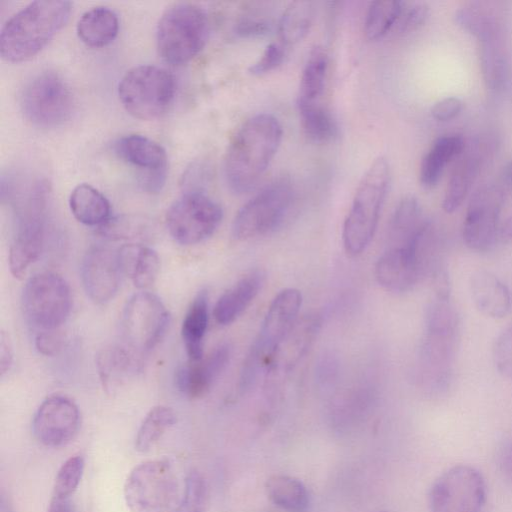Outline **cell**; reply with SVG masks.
<instances>
[{
    "instance_id": "9",
    "label": "cell",
    "mask_w": 512,
    "mask_h": 512,
    "mask_svg": "<svg viewBox=\"0 0 512 512\" xmlns=\"http://www.w3.org/2000/svg\"><path fill=\"white\" fill-rule=\"evenodd\" d=\"M47 187L37 183L15 203V228L9 249V269L21 279L41 254L45 234Z\"/></svg>"
},
{
    "instance_id": "52",
    "label": "cell",
    "mask_w": 512,
    "mask_h": 512,
    "mask_svg": "<svg viewBox=\"0 0 512 512\" xmlns=\"http://www.w3.org/2000/svg\"><path fill=\"white\" fill-rule=\"evenodd\" d=\"M502 182L512 189V160L509 161L502 169L501 172Z\"/></svg>"
},
{
    "instance_id": "29",
    "label": "cell",
    "mask_w": 512,
    "mask_h": 512,
    "mask_svg": "<svg viewBox=\"0 0 512 512\" xmlns=\"http://www.w3.org/2000/svg\"><path fill=\"white\" fill-rule=\"evenodd\" d=\"M122 273L138 289L150 287L160 271V259L155 250L141 244H125L118 249Z\"/></svg>"
},
{
    "instance_id": "10",
    "label": "cell",
    "mask_w": 512,
    "mask_h": 512,
    "mask_svg": "<svg viewBox=\"0 0 512 512\" xmlns=\"http://www.w3.org/2000/svg\"><path fill=\"white\" fill-rule=\"evenodd\" d=\"M436 244L437 235L431 223L416 247L386 249L375 264L377 282L393 293L410 291L441 261Z\"/></svg>"
},
{
    "instance_id": "49",
    "label": "cell",
    "mask_w": 512,
    "mask_h": 512,
    "mask_svg": "<svg viewBox=\"0 0 512 512\" xmlns=\"http://www.w3.org/2000/svg\"><path fill=\"white\" fill-rule=\"evenodd\" d=\"M0 349V369L1 376H3L10 369L13 360L11 343L4 331L0 336Z\"/></svg>"
},
{
    "instance_id": "21",
    "label": "cell",
    "mask_w": 512,
    "mask_h": 512,
    "mask_svg": "<svg viewBox=\"0 0 512 512\" xmlns=\"http://www.w3.org/2000/svg\"><path fill=\"white\" fill-rule=\"evenodd\" d=\"M118 250L103 245L90 247L83 256L81 281L88 297L97 304L114 298L121 279Z\"/></svg>"
},
{
    "instance_id": "45",
    "label": "cell",
    "mask_w": 512,
    "mask_h": 512,
    "mask_svg": "<svg viewBox=\"0 0 512 512\" xmlns=\"http://www.w3.org/2000/svg\"><path fill=\"white\" fill-rule=\"evenodd\" d=\"M270 30V21L262 17L245 15L235 25V33L243 38L261 37L269 33Z\"/></svg>"
},
{
    "instance_id": "12",
    "label": "cell",
    "mask_w": 512,
    "mask_h": 512,
    "mask_svg": "<svg viewBox=\"0 0 512 512\" xmlns=\"http://www.w3.org/2000/svg\"><path fill=\"white\" fill-rule=\"evenodd\" d=\"M177 496V477L166 460L140 463L124 484V499L131 512H169Z\"/></svg>"
},
{
    "instance_id": "11",
    "label": "cell",
    "mask_w": 512,
    "mask_h": 512,
    "mask_svg": "<svg viewBox=\"0 0 512 512\" xmlns=\"http://www.w3.org/2000/svg\"><path fill=\"white\" fill-rule=\"evenodd\" d=\"M293 199L289 178L273 180L239 209L232 223L233 237L249 240L274 231L289 213Z\"/></svg>"
},
{
    "instance_id": "20",
    "label": "cell",
    "mask_w": 512,
    "mask_h": 512,
    "mask_svg": "<svg viewBox=\"0 0 512 512\" xmlns=\"http://www.w3.org/2000/svg\"><path fill=\"white\" fill-rule=\"evenodd\" d=\"M114 151L139 170V181L145 191H161L167 177V154L159 143L144 135L128 134L117 139Z\"/></svg>"
},
{
    "instance_id": "7",
    "label": "cell",
    "mask_w": 512,
    "mask_h": 512,
    "mask_svg": "<svg viewBox=\"0 0 512 512\" xmlns=\"http://www.w3.org/2000/svg\"><path fill=\"white\" fill-rule=\"evenodd\" d=\"M208 32V17L200 6L174 3L164 10L157 24L158 53L171 65L187 63L204 47Z\"/></svg>"
},
{
    "instance_id": "28",
    "label": "cell",
    "mask_w": 512,
    "mask_h": 512,
    "mask_svg": "<svg viewBox=\"0 0 512 512\" xmlns=\"http://www.w3.org/2000/svg\"><path fill=\"white\" fill-rule=\"evenodd\" d=\"M465 147V140L460 134L438 137L421 160L419 169L421 185L426 189L434 188L441 180L446 166L453 159L459 158Z\"/></svg>"
},
{
    "instance_id": "41",
    "label": "cell",
    "mask_w": 512,
    "mask_h": 512,
    "mask_svg": "<svg viewBox=\"0 0 512 512\" xmlns=\"http://www.w3.org/2000/svg\"><path fill=\"white\" fill-rule=\"evenodd\" d=\"M207 501V485L198 471H191L186 478L184 493L172 512H204Z\"/></svg>"
},
{
    "instance_id": "27",
    "label": "cell",
    "mask_w": 512,
    "mask_h": 512,
    "mask_svg": "<svg viewBox=\"0 0 512 512\" xmlns=\"http://www.w3.org/2000/svg\"><path fill=\"white\" fill-rule=\"evenodd\" d=\"M265 281V273L256 269L250 271L226 290L217 300L213 316L220 325L234 322L251 304Z\"/></svg>"
},
{
    "instance_id": "15",
    "label": "cell",
    "mask_w": 512,
    "mask_h": 512,
    "mask_svg": "<svg viewBox=\"0 0 512 512\" xmlns=\"http://www.w3.org/2000/svg\"><path fill=\"white\" fill-rule=\"evenodd\" d=\"M20 106L32 123L52 127L67 121L74 109L68 83L55 71H42L29 80L20 96Z\"/></svg>"
},
{
    "instance_id": "19",
    "label": "cell",
    "mask_w": 512,
    "mask_h": 512,
    "mask_svg": "<svg viewBox=\"0 0 512 512\" xmlns=\"http://www.w3.org/2000/svg\"><path fill=\"white\" fill-rule=\"evenodd\" d=\"M80 411L68 396L53 394L37 408L32 431L36 439L48 447H61L74 439L80 427Z\"/></svg>"
},
{
    "instance_id": "43",
    "label": "cell",
    "mask_w": 512,
    "mask_h": 512,
    "mask_svg": "<svg viewBox=\"0 0 512 512\" xmlns=\"http://www.w3.org/2000/svg\"><path fill=\"white\" fill-rule=\"evenodd\" d=\"M493 361L497 371L512 380V324L496 338L493 346Z\"/></svg>"
},
{
    "instance_id": "31",
    "label": "cell",
    "mask_w": 512,
    "mask_h": 512,
    "mask_svg": "<svg viewBox=\"0 0 512 512\" xmlns=\"http://www.w3.org/2000/svg\"><path fill=\"white\" fill-rule=\"evenodd\" d=\"M118 30V16L106 6H96L85 11L76 25L78 37L90 47L108 45L115 39Z\"/></svg>"
},
{
    "instance_id": "8",
    "label": "cell",
    "mask_w": 512,
    "mask_h": 512,
    "mask_svg": "<svg viewBox=\"0 0 512 512\" xmlns=\"http://www.w3.org/2000/svg\"><path fill=\"white\" fill-rule=\"evenodd\" d=\"M176 91L174 76L156 65H138L125 72L118 84V96L125 110L135 118L152 120L164 115Z\"/></svg>"
},
{
    "instance_id": "38",
    "label": "cell",
    "mask_w": 512,
    "mask_h": 512,
    "mask_svg": "<svg viewBox=\"0 0 512 512\" xmlns=\"http://www.w3.org/2000/svg\"><path fill=\"white\" fill-rule=\"evenodd\" d=\"M176 421V414L170 407L163 405L153 407L146 414L137 431L135 449L139 452L150 451Z\"/></svg>"
},
{
    "instance_id": "17",
    "label": "cell",
    "mask_w": 512,
    "mask_h": 512,
    "mask_svg": "<svg viewBox=\"0 0 512 512\" xmlns=\"http://www.w3.org/2000/svg\"><path fill=\"white\" fill-rule=\"evenodd\" d=\"M487 499L483 475L475 467L455 465L433 482L428 494L430 512H483Z\"/></svg>"
},
{
    "instance_id": "24",
    "label": "cell",
    "mask_w": 512,
    "mask_h": 512,
    "mask_svg": "<svg viewBox=\"0 0 512 512\" xmlns=\"http://www.w3.org/2000/svg\"><path fill=\"white\" fill-rule=\"evenodd\" d=\"M431 221L414 196H406L395 207L387 226L386 249L416 247Z\"/></svg>"
},
{
    "instance_id": "51",
    "label": "cell",
    "mask_w": 512,
    "mask_h": 512,
    "mask_svg": "<svg viewBox=\"0 0 512 512\" xmlns=\"http://www.w3.org/2000/svg\"><path fill=\"white\" fill-rule=\"evenodd\" d=\"M47 512H74V509L70 498L52 496Z\"/></svg>"
},
{
    "instance_id": "53",
    "label": "cell",
    "mask_w": 512,
    "mask_h": 512,
    "mask_svg": "<svg viewBox=\"0 0 512 512\" xmlns=\"http://www.w3.org/2000/svg\"><path fill=\"white\" fill-rule=\"evenodd\" d=\"M378 512H386V511H378Z\"/></svg>"
},
{
    "instance_id": "26",
    "label": "cell",
    "mask_w": 512,
    "mask_h": 512,
    "mask_svg": "<svg viewBox=\"0 0 512 512\" xmlns=\"http://www.w3.org/2000/svg\"><path fill=\"white\" fill-rule=\"evenodd\" d=\"M96 367L103 389L112 394L139 369V357L124 344H111L97 353Z\"/></svg>"
},
{
    "instance_id": "39",
    "label": "cell",
    "mask_w": 512,
    "mask_h": 512,
    "mask_svg": "<svg viewBox=\"0 0 512 512\" xmlns=\"http://www.w3.org/2000/svg\"><path fill=\"white\" fill-rule=\"evenodd\" d=\"M402 1H375L370 3L364 22V33L368 40L377 41L394 29Z\"/></svg>"
},
{
    "instance_id": "23",
    "label": "cell",
    "mask_w": 512,
    "mask_h": 512,
    "mask_svg": "<svg viewBox=\"0 0 512 512\" xmlns=\"http://www.w3.org/2000/svg\"><path fill=\"white\" fill-rule=\"evenodd\" d=\"M230 357L231 347L223 343L214 348L206 357L178 366L174 376L176 388L191 399L203 397L225 370Z\"/></svg>"
},
{
    "instance_id": "50",
    "label": "cell",
    "mask_w": 512,
    "mask_h": 512,
    "mask_svg": "<svg viewBox=\"0 0 512 512\" xmlns=\"http://www.w3.org/2000/svg\"><path fill=\"white\" fill-rule=\"evenodd\" d=\"M512 241V217L501 221L497 232V243L507 244Z\"/></svg>"
},
{
    "instance_id": "5",
    "label": "cell",
    "mask_w": 512,
    "mask_h": 512,
    "mask_svg": "<svg viewBox=\"0 0 512 512\" xmlns=\"http://www.w3.org/2000/svg\"><path fill=\"white\" fill-rule=\"evenodd\" d=\"M391 179L389 162L379 156L363 174L355 191L342 230L343 246L357 256L369 246L388 194Z\"/></svg>"
},
{
    "instance_id": "6",
    "label": "cell",
    "mask_w": 512,
    "mask_h": 512,
    "mask_svg": "<svg viewBox=\"0 0 512 512\" xmlns=\"http://www.w3.org/2000/svg\"><path fill=\"white\" fill-rule=\"evenodd\" d=\"M301 304V293L295 288L284 289L274 297L243 363L241 390H249L262 372H269L280 346L298 321Z\"/></svg>"
},
{
    "instance_id": "47",
    "label": "cell",
    "mask_w": 512,
    "mask_h": 512,
    "mask_svg": "<svg viewBox=\"0 0 512 512\" xmlns=\"http://www.w3.org/2000/svg\"><path fill=\"white\" fill-rule=\"evenodd\" d=\"M464 103L458 97H445L438 100L431 108V115L436 121L447 122L456 118L463 110Z\"/></svg>"
},
{
    "instance_id": "36",
    "label": "cell",
    "mask_w": 512,
    "mask_h": 512,
    "mask_svg": "<svg viewBox=\"0 0 512 512\" xmlns=\"http://www.w3.org/2000/svg\"><path fill=\"white\" fill-rule=\"evenodd\" d=\"M301 125L305 135L316 143L332 141L338 133L336 120L330 111L318 102L297 100Z\"/></svg>"
},
{
    "instance_id": "42",
    "label": "cell",
    "mask_w": 512,
    "mask_h": 512,
    "mask_svg": "<svg viewBox=\"0 0 512 512\" xmlns=\"http://www.w3.org/2000/svg\"><path fill=\"white\" fill-rule=\"evenodd\" d=\"M429 7L423 2H402L394 29L408 34L419 29L427 20Z\"/></svg>"
},
{
    "instance_id": "40",
    "label": "cell",
    "mask_w": 512,
    "mask_h": 512,
    "mask_svg": "<svg viewBox=\"0 0 512 512\" xmlns=\"http://www.w3.org/2000/svg\"><path fill=\"white\" fill-rule=\"evenodd\" d=\"M84 467L85 462L81 455L69 457L57 472L52 496L70 498L82 479Z\"/></svg>"
},
{
    "instance_id": "13",
    "label": "cell",
    "mask_w": 512,
    "mask_h": 512,
    "mask_svg": "<svg viewBox=\"0 0 512 512\" xmlns=\"http://www.w3.org/2000/svg\"><path fill=\"white\" fill-rule=\"evenodd\" d=\"M21 304L26 320L41 331L56 330L69 317L72 295L68 283L53 272H41L27 280Z\"/></svg>"
},
{
    "instance_id": "18",
    "label": "cell",
    "mask_w": 512,
    "mask_h": 512,
    "mask_svg": "<svg viewBox=\"0 0 512 512\" xmlns=\"http://www.w3.org/2000/svg\"><path fill=\"white\" fill-rule=\"evenodd\" d=\"M504 192L496 184L479 186L472 194L463 221L465 245L475 252H487L497 244Z\"/></svg>"
},
{
    "instance_id": "3",
    "label": "cell",
    "mask_w": 512,
    "mask_h": 512,
    "mask_svg": "<svg viewBox=\"0 0 512 512\" xmlns=\"http://www.w3.org/2000/svg\"><path fill=\"white\" fill-rule=\"evenodd\" d=\"M71 10L66 0H37L23 7L1 29L2 58L21 62L35 56L66 24Z\"/></svg>"
},
{
    "instance_id": "33",
    "label": "cell",
    "mask_w": 512,
    "mask_h": 512,
    "mask_svg": "<svg viewBox=\"0 0 512 512\" xmlns=\"http://www.w3.org/2000/svg\"><path fill=\"white\" fill-rule=\"evenodd\" d=\"M73 216L87 226H103L110 218L111 206L108 199L87 183L74 187L69 197Z\"/></svg>"
},
{
    "instance_id": "4",
    "label": "cell",
    "mask_w": 512,
    "mask_h": 512,
    "mask_svg": "<svg viewBox=\"0 0 512 512\" xmlns=\"http://www.w3.org/2000/svg\"><path fill=\"white\" fill-rule=\"evenodd\" d=\"M487 3H471L457 14L456 23L479 43V58L487 88L502 91L510 79L507 30L499 12Z\"/></svg>"
},
{
    "instance_id": "14",
    "label": "cell",
    "mask_w": 512,
    "mask_h": 512,
    "mask_svg": "<svg viewBox=\"0 0 512 512\" xmlns=\"http://www.w3.org/2000/svg\"><path fill=\"white\" fill-rule=\"evenodd\" d=\"M169 319L168 310L155 294L141 291L132 295L121 315L123 344L138 357L149 353L164 337Z\"/></svg>"
},
{
    "instance_id": "32",
    "label": "cell",
    "mask_w": 512,
    "mask_h": 512,
    "mask_svg": "<svg viewBox=\"0 0 512 512\" xmlns=\"http://www.w3.org/2000/svg\"><path fill=\"white\" fill-rule=\"evenodd\" d=\"M208 293L201 290L192 300L181 326V337L189 361L204 357L203 343L208 327Z\"/></svg>"
},
{
    "instance_id": "30",
    "label": "cell",
    "mask_w": 512,
    "mask_h": 512,
    "mask_svg": "<svg viewBox=\"0 0 512 512\" xmlns=\"http://www.w3.org/2000/svg\"><path fill=\"white\" fill-rule=\"evenodd\" d=\"M321 326L318 315H309L297 321L280 346L269 372L282 368L289 371L307 352Z\"/></svg>"
},
{
    "instance_id": "1",
    "label": "cell",
    "mask_w": 512,
    "mask_h": 512,
    "mask_svg": "<svg viewBox=\"0 0 512 512\" xmlns=\"http://www.w3.org/2000/svg\"><path fill=\"white\" fill-rule=\"evenodd\" d=\"M282 135L279 120L269 113L242 124L224 158V178L231 192L241 195L254 188L276 155Z\"/></svg>"
},
{
    "instance_id": "48",
    "label": "cell",
    "mask_w": 512,
    "mask_h": 512,
    "mask_svg": "<svg viewBox=\"0 0 512 512\" xmlns=\"http://www.w3.org/2000/svg\"><path fill=\"white\" fill-rule=\"evenodd\" d=\"M497 465L502 475L512 481V436L500 445L497 452Z\"/></svg>"
},
{
    "instance_id": "22",
    "label": "cell",
    "mask_w": 512,
    "mask_h": 512,
    "mask_svg": "<svg viewBox=\"0 0 512 512\" xmlns=\"http://www.w3.org/2000/svg\"><path fill=\"white\" fill-rule=\"evenodd\" d=\"M489 140L476 139L459 156L448 180L442 208L453 213L463 204L476 182L487 158L492 153Z\"/></svg>"
},
{
    "instance_id": "25",
    "label": "cell",
    "mask_w": 512,
    "mask_h": 512,
    "mask_svg": "<svg viewBox=\"0 0 512 512\" xmlns=\"http://www.w3.org/2000/svg\"><path fill=\"white\" fill-rule=\"evenodd\" d=\"M472 301L477 310L486 317L502 319L512 309V296L507 285L494 273L479 269L469 282Z\"/></svg>"
},
{
    "instance_id": "46",
    "label": "cell",
    "mask_w": 512,
    "mask_h": 512,
    "mask_svg": "<svg viewBox=\"0 0 512 512\" xmlns=\"http://www.w3.org/2000/svg\"><path fill=\"white\" fill-rule=\"evenodd\" d=\"M64 335L56 330L40 331L35 337V347L45 356L58 354L64 346Z\"/></svg>"
},
{
    "instance_id": "35",
    "label": "cell",
    "mask_w": 512,
    "mask_h": 512,
    "mask_svg": "<svg viewBox=\"0 0 512 512\" xmlns=\"http://www.w3.org/2000/svg\"><path fill=\"white\" fill-rule=\"evenodd\" d=\"M314 15L313 2L294 1L290 3L278 22L280 42L289 47L304 39L312 26Z\"/></svg>"
},
{
    "instance_id": "16",
    "label": "cell",
    "mask_w": 512,
    "mask_h": 512,
    "mask_svg": "<svg viewBox=\"0 0 512 512\" xmlns=\"http://www.w3.org/2000/svg\"><path fill=\"white\" fill-rule=\"evenodd\" d=\"M221 206L204 190H185L169 207L166 225L181 245H194L209 238L222 221Z\"/></svg>"
},
{
    "instance_id": "37",
    "label": "cell",
    "mask_w": 512,
    "mask_h": 512,
    "mask_svg": "<svg viewBox=\"0 0 512 512\" xmlns=\"http://www.w3.org/2000/svg\"><path fill=\"white\" fill-rule=\"evenodd\" d=\"M328 67L327 52L322 47H315L302 71L298 100L317 102L325 87Z\"/></svg>"
},
{
    "instance_id": "2",
    "label": "cell",
    "mask_w": 512,
    "mask_h": 512,
    "mask_svg": "<svg viewBox=\"0 0 512 512\" xmlns=\"http://www.w3.org/2000/svg\"><path fill=\"white\" fill-rule=\"evenodd\" d=\"M460 334V316L451 300L433 297L425 310L418 361L419 381L428 393L440 395L450 388Z\"/></svg>"
},
{
    "instance_id": "44",
    "label": "cell",
    "mask_w": 512,
    "mask_h": 512,
    "mask_svg": "<svg viewBox=\"0 0 512 512\" xmlns=\"http://www.w3.org/2000/svg\"><path fill=\"white\" fill-rule=\"evenodd\" d=\"M287 47L281 42L269 44L260 58L250 66L249 72L255 76H261L279 67L286 56Z\"/></svg>"
},
{
    "instance_id": "34",
    "label": "cell",
    "mask_w": 512,
    "mask_h": 512,
    "mask_svg": "<svg viewBox=\"0 0 512 512\" xmlns=\"http://www.w3.org/2000/svg\"><path fill=\"white\" fill-rule=\"evenodd\" d=\"M265 489L270 501L285 512H306L309 493L299 479L285 474L269 477Z\"/></svg>"
}]
</instances>
